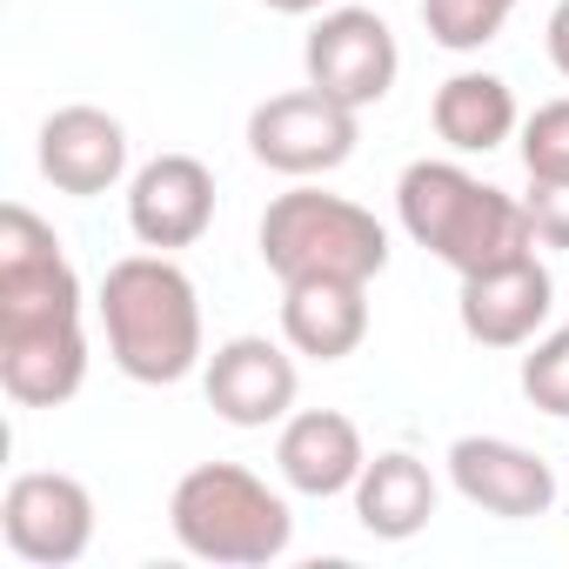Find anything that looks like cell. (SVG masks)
Here are the masks:
<instances>
[{"label":"cell","instance_id":"6da1fadb","mask_svg":"<svg viewBox=\"0 0 569 569\" xmlns=\"http://www.w3.org/2000/svg\"><path fill=\"white\" fill-rule=\"evenodd\" d=\"M396 214H402L409 241L429 248L436 261H449L456 274H482V268L536 254L529 201L476 181L456 161H409L396 181Z\"/></svg>","mask_w":569,"mask_h":569},{"label":"cell","instance_id":"7a4b0ae2","mask_svg":"<svg viewBox=\"0 0 569 569\" xmlns=\"http://www.w3.org/2000/svg\"><path fill=\"white\" fill-rule=\"evenodd\" d=\"M101 329H108V356L128 382L168 389L181 376H194L201 362V302L194 281L154 248V254H121L101 274Z\"/></svg>","mask_w":569,"mask_h":569},{"label":"cell","instance_id":"3957f363","mask_svg":"<svg viewBox=\"0 0 569 569\" xmlns=\"http://www.w3.org/2000/svg\"><path fill=\"white\" fill-rule=\"evenodd\" d=\"M168 522L188 556L221 569H261L296 536L289 502L241 462H194L168 496Z\"/></svg>","mask_w":569,"mask_h":569},{"label":"cell","instance_id":"277c9868","mask_svg":"<svg viewBox=\"0 0 569 569\" xmlns=\"http://www.w3.org/2000/svg\"><path fill=\"white\" fill-rule=\"evenodd\" d=\"M261 261L274 281H376L389 268V228L322 188H289L261 214Z\"/></svg>","mask_w":569,"mask_h":569},{"label":"cell","instance_id":"5b68a950","mask_svg":"<svg viewBox=\"0 0 569 569\" xmlns=\"http://www.w3.org/2000/svg\"><path fill=\"white\" fill-rule=\"evenodd\" d=\"M81 322V274L61 254V234L8 201L0 208V342L14 336H48Z\"/></svg>","mask_w":569,"mask_h":569},{"label":"cell","instance_id":"8992f818","mask_svg":"<svg viewBox=\"0 0 569 569\" xmlns=\"http://www.w3.org/2000/svg\"><path fill=\"white\" fill-rule=\"evenodd\" d=\"M362 141V121L349 101L322 94V88H296V94H268L254 114H248V148L261 168L289 174V181H309V174H329L356 154Z\"/></svg>","mask_w":569,"mask_h":569},{"label":"cell","instance_id":"52a82bcc","mask_svg":"<svg viewBox=\"0 0 569 569\" xmlns=\"http://www.w3.org/2000/svg\"><path fill=\"white\" fill-rule=\"evenodd\" d=\"M0 536L8 549L34 569H68L88 556L94 542V496L81 476H61V469H28L8 482L0 496Z\"/></svg>","mask_w":569,"mask_h":569},{"label":"cell","instance_id":"ba28073f","mask_svg":"<svg viewBox=\"0 0 569 569\" xmlns=\"http://www.w3.org/2000/svg\"><path fill=\"white\" fill-rule=\"evenodd\" d=\"M302 68H309V88H322V94H336L362 114V108L389 101V88L402 74V48H396L389 21L376 8H329L309 28Z\"/></svg>","mask_w":569,"mask_h":569},{"label":"cell","instance_id":"9c48e42d","mask_svg":"<svg viewBox=\"0 0 569 569\" xmlns=\"http://www.w3.org/2000/svg\"><path fill=\"white\" fill-rule=\"evenodd\" d=\"M296 356L268 342V336H234L208 356V409L234 429H268V422H289L296 409Z\"/></svg>","mask_w":569,"mask_h":569},{"label":"cell","instance_id":"30bf717a","mask_svg":"<svg viewBox=\"0 0 569 569\" xmlns=\"http://www.w3.org/2000/svg\"><path fill=\"white\" fill-rule=\"evenodd\" d=\"M449 482L462 489V502H476L482 516H502V522L549 516V502H556L549 462L522 442H502V436H462L449 449Z\"/></svg>","mask_w":569,"mask_h":569},{"label":"cell","instance_id":"8fae6325","mask_svg":"<svg viewBox=\"0 0 569 569\" xmlns=\"http://www.w3.org/2000/svg\"><path fill=\"white\" fill-rule=\"evenodd\" d=\"M556 309V281L536 254L522 261H502V268H482V274H462V336L482 342V349H522L536 342V329L549 322Z\"/></svg>","mask_w":569,"mask_h":569},{"label":"cell","instance_id":"7c38bea8","mask_svg":"<svg viewBox=\"0 0 569 569\" xmlns=\"http://www.w3.org/2000/svg\"><path fill=\"white\" fill-rule=\"evenodd\" d=\"M214 221V174L194 154H154L128 188V228L141 248H194Z\"/></svg>","mask_w":569,"mask_h":569},{"label":"cell","instance_id":"4fadbf2b","mask_svg":"<svg viewBox=\"0 0 569 569\" xmlns=\"http://www.w3.org/2000/svg\"><path fill=\"white\" fill-rule=\"evenodd\" d=\"M41 174L61 188V194H108L121 174H128V128L108 114V108H54L41 121Z\"/></svg>","mask_w":569,"mask_h":569},{"label":"cell","instance_id":"5bb4252c","mask_svg":"<svg viewBox=\"0 0 569 569\" xmlns=\"http://www.w3.org/2000/svg\"><path fill=\"white\" fill-rule=\"evenodd\" d=\"M274 462L289 476V489H302V496H342V489L362 482L369 449H362V429L342 409H302V416L281 422Z\"/></svg>","mask_w":569,"mask_h":569},{"label":"cell","instance_id":"9a60e30c","mask_svg":"<svg viewBox=\"0 0 569 569\" xmlns=\"http://www.w3.org/2000/svg\"><path fill=\"white\" fill-rule=\"evenodd\" d=\"M281 336L309 362H342L369 336V281H281Z\"/></svg>","mask_w":569,"mask_h":569},{"label":"cell","instance_id":"2e32d148","mask_svg":"<svg viewBox=\"0 0 569 569\" xmlns=\"http://www.w3.org/2000/svg\"><path fill=\"white\" fill-rule=\"evenodd\" d=\"M81 382H88V336H81V322L0 342V389H8L21 409H61Z\"/></svg>","mask_w":569,"mask_h":569},{"label":"cell","instance_id":"e0dca14e","mask_svg":"<svg viewBox=\"0 0 569 569\" xmlns=\"http://www.w3.org/2000/svg\"><path fill=\"white\" fill-rule=\"evenodd\" d=\"M436 516V476L429 462H416L409 449H389L362 469L356 482V522L382 542H409L416 529H429Z\"/></svg>","mask_w":569,"mask_h":569},{"label":"cell","instance_id":"ac0fdd59","mask_svg":"<svg viewBox=\"0 0 569 569\" xmlns=\"http://www.w3.org/2000/svg\"><path fill=\"white\" fill-rule=\"evenodd\" d=\"M429 121H436V134H442L456 154H489V148H502V141L516 134V94H509V81L469 68V74H449V81L436 88Z\"/></svg>","mask_w":569,"mask_h":569},{"label":"cell","instance_id":"d6986e66","mask_svg":"<svg viewBox=\"0 0 569 569\" xmlns=\"http://www.w3.org/2000/svg\"><path fill=\"white\" fill-rule=\"evenodd\" d=\"M422 21L449 54H476L502 34L509 21V0H422Z\"/></svg>","mask_w":569,"mask_h":569},{"label":"cell","instance_id":"ffe728a7","mask_svg":"<svg viewBox=\"0 0 569 569\" xmlns=\"http://www.w3.org/2000/svg\"><path fill=\"white\" fill-rule=\"evenodd\" d=\"M522 168L529 181H569V94L542 101L522 121Z\"/></svg>","mask_w":569,"mask_h":569},{"label":"cell","instance_id":"44dd1931","mask_svg":"<svg viewBox=\"0 0 569 569\" xmlns=\"http://www.w3.org/2000/svg\"><path fill=\"white\" fill-rule=\"evenodd\" d=\"M522 396H529L542 416H569V329L542 336V342L522 356Z\"/></svg>","mask_w":569,"mask_h":569},{"label":"cell","instance_id":"7402d4cb","mask_svg":"<svg viewBox=\"0 0 569 569\" xmlns=\"http://www.w3.org/2000/svg\"><path fill=\"white\" fill-rule=\"evenodd\" d=\"M529 221H536V241L549 248H569V181H529Z\"/></svg>","mask_w":569,"mask_h":569},{"label":"cell","instance_id":"603a6c76","mask_svg":"<svg viewBox=\"0 0 569 569\" xmlns=\"http://www.w3.org/2000/svg\"><path fill=\"white\" fill-rule=\"evenodd\" d=\"M549 61L569 81V0H556V14H549Z\"/></svg>","mask_w":569,"mask_h":569},{"label":"cell","instance_id":"cb8c5ba5","mask_svg":"<svg viewBox=\"0 0 569 569\" xmlns=\"http://www.w3.org/2000/svg\"><path fill=\"white\" fill-rule=\"evenodd\" d=\"M261 8H274V14H322L329 0H261Z\"/></svg>","mask_w":569,"mask_h":569},{"label":"cell","instance_id":"d4e9b609","mask_svg":"<svg viewBox=\"0 0 569 569\" xmlns=\"http://www.w3.org/2000/svg\"><path fill=\"white\" fill-rule=\"evenodd\" d=\"M509 8H516V0H509Z\"/></svg>","mask_w":569,"mask_h":569}]
</instances>
